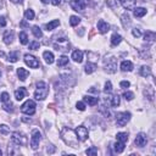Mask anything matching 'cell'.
Masks as SVG:
<instances>
[{
  "instance_id": "16",
  "label": "cell",
  "mask_w": 156,
  "mask_h": 156,
  "mask_svg": "<svg viewBox=\"0 0 156 156\" xmlns=\"http://www.w3.org/2000/svg\"><path fill=\"white\" fill-rule=\"evenodd\" d=\"M121 70L123 72H131L133 70V63L131 61H128V60L122 61V63H121Z\"/></svg>"
},
{
  "instance_id": "52",
  "label": "cell",
  "mask_w": 156,
  "mask_h": 156,
  "mask_svg": "<svg viewBox=\"0 0 156 156\" xmlns=\"http://www.w3.org/2000/svg\"><path fill=\"white\" fill-rule=\"evenodd\" d=\"M10 1H12V3H15V4H18V3H21L22 0H10Z\"/></svg>"
},
{
  "instance_id": "8",
  "label": "cell",
  "mask_w": 156,
  "mask_h": 156,
  "mask_svg": "<svg viewBox=\"0 0 156 156\" xmlns=\"http://www.w3.org/2000/svg\"><path fill=\"white\" fill-rule=\"evenodd\" d=\"M87 4H88V0H72L71 7L77 12H82V11H84Z\"/></svg>"
},
{
  "instance_id": "24",
  "label": "cell",
  "mask_w": 156,
  "mask_h": 156,
  "mask_svg": "<svg viewBox=\"0 0 156 156\" xmlns=\"http://www.w3.org/2000/svg\"><path fill=\"white\" fill-rule=\"evenodd\" d=\"M95 70H96V65L93 63V62H88L86 65V67H84V71H86V73H88V75L95 72Z\"/></svg>"
},
{
  "instance_id": "17",
  "label": "cell",
  "mask_w": 156,
  "mask_h": 156,
  "mask_svg": "<svg viewBox=\"0 0 156 156\" xmlns=\"http://www.w3.org/2000/svg\"><path fill=\"white\" fill-rule=\"evenodd\" d=\"M28 75H29V72L27 71V70H24V68H22V67L17 68V76H18V78H20L22 82L27 79V77H28Z\"/></svg>"
},
{
  "instance_id": "57",
  "label": "cell",
  "mask_w": 156,
  "mask_h": 156,
  "mask_svg": "<svg viewBox=\"0 0 156 156\" xmlns=\"http://www.w3.org/2000/svg\"><path fill=\"white\" fill-rule=\"evenodd\" d=\"M0 76H1V72H0Z\"/></svg>"
},
{
  "instance_id": "37",
  "label": "cell",
  "mask_w": 156,
  "mask_h": 156,
  "mask_svg": "<svg viewBox=\"0 0 156 156\" xmlns=\"http://www.w3.org/2000/svg\"><path fill=\"white\" fill-rule=\"evenodd\" d=\"M20 42H21V44H23V45H26L27 43H28V35H27L26 32H21V33H20Z\"/></svg>"
},
{
  "instance_id": "2",
  "label": "cell",
  "mask_w": 156,
  "mask_h": 156,
  "mask_svg": "<svg viewBox=\"0 0 156 156\" xmlns=\"http://www.w3.org/2000/svg\"><path fill=\"white\" fill-rule=\"evenodd\" d=\"M49 94V87L45 82H38L37 83V89L34 91V98L37 100H44Z\"/></svg>"
},
{
  "instance_id": "27",
  "label": "cell",
  "mask_w": 156,
  "mask_h": 156,
  "mask_svg": "<svg viewBox=\"0 0 156 156\" xmlns=\"http://www.w3.org/2000/svg\"><path fill=\"white\" fill-rule=\"evenodd\" d=\"M155 38H156V35H155V33L151 32V31H148V32L145 33V35H144L145 42H149V43H152V42L155 40Z\"/></svg>"
},
{
  "instance_id": "44",
  "label": "cell",
  "mask_w": 156,
  "mask_h": 156,
  "mask_svg": "<svg viewBox=\"0 0 156 156\" xmlns=\"http://www.w3.org/2000/svg\"><path fill=\"white\" fill-rule=\"evenodd\" d=\"M29 49L31 50H37V49H39V43L38 42H32V43H29Z\"/></svg>"
},
{
  "instance_id": "5",
  "label": "cell",
  "mask_w": 156,
  "mask_h": 156,
  "mask_svg": "<svg viewBox=\"0 0 156 156\" xmlns=\"http://www.w3.org/2000/svg\"><path fill=\"white\" fill-rule=\"evenodd\" d=\"M42 140V134L38 129H33L32 131V138H31V148L33 150H37L39 146V143Z\"/></svg>"
},
{
  "instance_id": "43",
  "label": "cell",
  "mask_w": 156,
  "mask_h": 156,
  "mask_svg": "<svg viewBox=\"0 0 156 156\" xmlns=\"http://www.w3.org/2000/svg\"><path fill=\"white\" fill-rule=\"evenodd\" d=\"M105 93H111V90H112V84H111V82L107 81L106 83H105Z\"/></svg>"
},
{
  "instance_id": "25",
  "label": "cell",
  "mask_w": 156,
  "mask_h": 156,
  "mask_svg": "<svg viewBox=\"0 0 156 156\" xmlns=\"http://www.w3.org/2000/svg\"><path fill=\"white\" fill-rule=\"evenodd\" d=\"M121 42H122V37H121L120 34L115 33V34L111 37V44L114 45V47H117V45L120 44Z\"/></svg>"
},
{
  "instance_id": "48",
  "label": "cell",
  "mask_w": 156,
  "mask_h": 156,
  "mask_svg": "<svg viewBox=\"0 0 156 156\" xmlns=\"http://www.w3.org/2000/svg\"><path fill=\"white\" fill-rule=\"evenodd\" d=\"M120 86H121V88H128V87L131 86V83L128 81H122L121 83H120Z\"/></svg>"
},
{
  "instance_id": "19",
  "label": "cell",
  "mask_w": 156,
  "mask_h": 156,
  "mask_svg": "<svg viewBox=\"0 0 156 156\" xmlns=\"http://www.w3.org/2000/svg\"><path fill=\"white\" fill-rule=\"evenodd\" d=\"M27 95V90L24 89V88H18L17 90H15V98L17 99V100H22L24 96Z\"/></svg>"
},
{
  "instance_id": "40",
  "label": "cell",
  "mask_w": 156,
  "mask_h": 156,
  "mask_svg": "<svg viewBox=\"0 0 156 156\" xmlns=\"http://www.w3.org/2000/svg\"><path fill=\"white\" fill-rule=\"evenodd\" d=\"M0 133L6 135V134H10V129H9V127L6 124H1L0 126Z\"/></svg>"
},
{
  "instance_id": "47",
  "label": "cell",
  "mask_w": 156,
  "mask_h": 156,
  "mask_svg": "<svg viewBox=\"0 0 156 156\" xmlns=\"http://www.w3.org/2000/svg\"><path fill=\"white\" fill-rule=\"evenodd\" d=\"M116 1H117V0H109V1H107V5H109V6H111V7H114V9H116V7L118 6V3L115 4Z\"/></svg>"
},
{
  "instance_id": "13",
  "label": "cell",
  "mask_w": 156,
  "mask_h": 156,
  "mask_svg": "<svg viewBox=\"0 0 156 156\" xmlns=\"http://www.w3.org/2000/svg\"><path fill=\"white\" fill-rule=\"evenodd\" d=\"M98 29H99L100 33L104 34V33H106V32L110 31V24L107 22H105L104 20H99V22H98Z\"/></svg>"
},
{
  "instance_id": "10",
  "label": "cell",
  "mask_w": 156,
  "mask_h": 156,
  "mask_svg": "<svg viewBox=\"0 0 156 156\" xmlns=\"http://www.w3.org/2000/svg\"><path fill=\"white\" fill-rule=\"evenodd\" d=\"M24 62H26V65L29 66L31 68H38L39 67V61L37 60L33 55L26 54L24 55Z\"/></svg>"
},
{
  "instance_id": "34",
  "label": "cell",
  "mask_w": 156,
  "mask_h": 156,
  "mask_svg": "<svg viewBox=\"0 0 156 156\" xmlns=\"http://www.w3.org/2000/svg\"><path fill=\"white\" fill-rule=\"evenodd\" d=\"M121 21H122V24H123L124 28H127V26H129V23H131L129 16H128L127 14H123V15L121 16Z\"/></svg>"
},
{
  "instance_id": "22",
  "label": "cell",
  "mask_w": 156,
  "mask_h": 156,
  "mask_svg": "<svg viewBox=\"0 0 156 156\" xmlns=\"http://www.w3.org/2000/svg\"><path fill=\"white\" fill-rule=\"evenodd\" d=\"M139 73H140V76H142V77H145V78H146V77L151 76V68H150L149 66H142Z\"/></svg>"
},
{
  "instance_id": "7",
  "label": "cell",
  "mask_w": 156,
  "mask_h": 156,
  "mask_svg": "<svg viewBox=\"0 0 156 156\" xmlns=\"http://www.w3.org/2000/svg\"><path fill=\"white\" fill-rule=\"evenodd\" d=\"M131 120V114L129 112H121L118 114L117 117H116V123L118 127H123L126 126Z\"/></svg>"
},
{
  "instance_id": "35",
  "label": "cell",
  "mask_w": 156,
  "mask_h": 156,
  "mask_svg": "<svg viewBox=\"0 0 156 156\" xmlns=\"http://www.w3.org/2000/svg\"><path fill=\"white\" fill-rule=\"evenodd\" d=\"M79 22H81V18L78 17V16H71L70 17V24L71 26H77V24H79Z\"/></svg>"
},
{
  "instance_id": "45",
  "label": "cell",
  "mask_w": 156,
  "mask_h": 156,
  "mask_svg": "<svg viewBox=\"0 0 156 156\" xmlns=\"http://www.w3.org/2000/svg\"><path fill=\"white\" fill-rule=\"evenodd\" d=\"M76 107L79 110V111H84V110H86V104L83 101H78L77 105H76Z\"/></svg>"
},
{
  "instance_id": "11",
  "label": "cell",
  "mask_w": 156,
  "mask_h": 156,
  "mask_svg": "<svg viewBox=\"0 0 156 156\" xmlns=\"http://www.w3.org/2000/svg\"><path fill=\"white\" fill-rule=\"evenodd\" d=\"M135 145L138 146V148H144L148 143V137H146L145 133H139L138 135L135 137V140H134Z\"/></svg>"
},
{
  "instance_id": "33",
  "label": "cell",
  "mask_w": 156,
  "mask_h": 156,
  "mask_svg": "<svg viewBox=\"0 0 156 156\" xmlns=\"http://www.w3.org/2000/svg\"><path fill=\"white\" fill-rule=\"evenodd\" d=\"M110 100H111V106H114V107L118 106V105H120V103H121L120 95H114L112 98H110Z\"/></svg>"
},
{
  "instance_id": "51",
  "label": "cell",
  "mask_w": 156,
  "mask_h": 156,
  "mask_svg": "<svg viewBox=\"0 0 156 156\" xmlns=\"http://www.w3.org/2000/svg\"><path fill=\"white\" fill-rule=\"evenodd\" d=\"M50 1H51V4L52 5H55V6H58L60 3H61V0H50Z\"/></svg>"
},
{
  "instance_id": "12",
  "label": "cell",
  "mask_w": 156,
  "mask_h": 156,
  "mask_svg": "<svg viewBox=\"0 0 156 156\" xmlns=\"http://www.w3.org/2000/svg\"><path fill=\"white\" fill-rule=\"evenodd\" d=\"M54 47L56 48V50H61V51H68L70 50V44L66 40V38H60L58 44H54Z\"/></svg>"
},
{
  "instance_id": "15",
  "label": "cell",
  "mask_w": 156,
  "mask_h": 156,
  "mask_svg": "<svg viewBox=\"0 0 156 156\" xmlns=\"http://www.w3.org/2000/svg\"><path fill=\"white\" fill-rule=\"evenodd\" d=\"M72 59L75 62L81 63L82 61H83V51L82 50H75L72 52Z\"/></svg>"
},
{
  "instance_id": "50",
  "label": "cell",
  "mask_w": 156,
  "mask_h": 156,
  "mask_svg": "<svg viewBox=\"0 0 156 156\" xmlns=\"http://www.w3.org/2000/svg\"><path fill=\"white\" fill-rule=\"evenodd\" d=\"M47 151H48L49 154H52V152L55 151V148H54L52 145H50V146H48V148H47Z\"/></svg>"
},
{
  "instance_id": "41",
  "label": "cell",
  "mask_w": 156,
  "mask_h": 156,
  "mask_svg": "<svg viewBox=\"0 0 156 156\" xmlns=\"http://www.w3.org/2000/svg\"><path fill=\"white\" fill-rule=\"evenodd\" d=\"M4 110L5 111H7V112H12L14 111V106H12V104L9 101V103H4Z\"/></svg>"
},
{
  "instance_id": "20",
  "label": "cell",
  "mask_w": 156,
  "mask_h": 156,
  "mask_svg": "<svg viewBox=\"0 0 156 156\" xmlns=\"http://www.w3.org/2000/svg\"><path fill=\"white\" fill-rule=\"evenodd\" d=\"M43 58L45 60V62L48 63V65H51L54 62V54L51 51H44L43 52Z\"/></svg>"
},
{
  "instance_id": "36",
  "label": "cell",
  "mask_w": 156,
  "mask_h": 156,
  "mask_svg": "<svg viewBox=\"0 0 156 156\" xmlns=\"http://www.w3.org/2000/svg\"><path fill=\"white\" fill-rule=\"evenodd\" d=\"M34 11L32 10V9H28V10H26V12H24V17H26V20H33L34 18Z\"/></svg>"
},
{
  "instance_id": "46",
  "label": "cell",
  "mask_w": 156,
  "mask_h": 156,
  "mask_svg": "<svg viewBox=\"0 0 156 156\" xmlns=\"http://www.w3.org/2000/svg\"><path fill=\"white\" fill-rule=\"evenodd\" d=\"M132 34H133L134 37H137V38H139V37L142 35V32H140L139 28H134V29L132 31Z\"/></svg>"
},
{
  "instance_id": "32",
  "label": "cell",
  "mask_w": 156,
  "mask_h": 156,
  "mask_svg": "<svg viewBox=\"0 0 156 156\" xmlns=\"http://www.w3.org/2000/svg\"><path fill=\"white\" fill-rule=\"evenodd\" d=\"M67 63H68V58H67V56L62 55L61 58H59V60H58V66H59V67L65 66V65H67Z\"/></svg>"
},
{
  "instance_id": "30",
  "label": "cell",
  "mask_w": 156,
  "mask_h": 156,
  "mask_svg": "<svg viewBox=\"0 0 156 156\" xmlns=\"http://www.w3.org/2000/svg\"><path fill=\"white\" fill-rule=\"evenodd\" d=\"M114 149H115V151H116L117 154H121V152L124 150V143H121V142L115 143Z\"/></svg>"
},
{
  "instance_id": "21",
  "label": "cell",
  "mask_w": 156,
  "mask_h": 156,
  "mask_svg": "<svg viewBox=\"0 0 156 156\" xmlns=\"http://www.w3.org/2000/svg\"><path fill=\"white\" fill-rule=\"evenodd\" d=\"M84 103H87L88 105H90V106H94V105H96L98 103H99V98H94V96H84Z\"/></svg>"
},
{
  "instance_id": "53",
  "label": "cell",
  "mask_w": 156,
  "mask_h": 156,
  "mask_svg": "<svg viewBox=\"0 0 156 156\" xmlns=\"http://www.w3.org/2000/svg\"><path fill=\"white\" fill-rule=\"evenodd\" d=\"M49 1H50V0H42L43 4H49Z\"/></svg>"
},
{
  "instance_id": "29",
  "label": "cell",
  "mask_w": 156,
  "mask_h": 156,
  "mask_svg": "<svg viewBox=\"0 0 156 156\" xmlns=\"http://www.w3.org/2000/svg\"><path fill=\"white\" fill-rule=\"evenodd\" d=\"M116 138H117V142L126 143V142L128 140V134H127V133H124V132H120V133H117Z\"/></svg>"
},
{
  "instance_id": "38",
  "label": "cell",
  "mask_w": 156,
  "mask_h": 156,
  "mask_svg": "<svg viewBox=\"0 0 156 156\" xmlns=\"http://www.w3.org/2000/svg\"><path fill=\"white\" fill-rule=\"evenodd\" d=\"M86 154H87L88 156H95V155L98 154V148H95V146H91V148L87 149Z\"/></svg>"
},
{
  "instance_id": "54",
  "label": "cell",
  "mask_w": 156,
  "mask_h": 156,
  "mask_svg": "<svg viewBox=\"0 0 156 156\" xmlns=\"http://www.w3.org/2000/svg\"><path fill=\"white\" fill-rule=\"evenodd\" d=\"M21 26H22V27H27V26H28V24H27L26 22H21Z\"/></svg>"
},
{
  "instance_id": "18",
  "label": "cell",
  "mask_w": 156,
  "mask_h": 156,
  "mask_svg": "<svg viewBox=\"0 0 156 156\" xmlns=\"http://www.w3.org/2000/svg\"><path fill=\"white\" fill-rule=\"evenodd\" d=\"M3 38H4V43L5 44H11L12 40H14V32L12 31H6L4 33Z\"/></svg>"
},
{
  "instance_id": "49",
  "label": "cell",
  "mask_w": 156,
  "mask_h": 156,
  "mask_svg": "<svg viewBox=\"0 0 156 156\" xmlns=\"http://www.w3.org/2000/svg\"><path fill=\"white\" fill-rule=\"evenodd\" d=\"M6 26V18L4 16H0V27H5Z\"/></svg>"
},
{
  "instance_id": "55",
  "label": "cell",
  "mask_w": 156,
  "mask_h": 156,
  "mask_svg": "<svg viewBox=\"0 0 156 156\" xmlns=\"http://www.w3.org/2000/svg\"><path fill=\"white\" fill-rule=\"evenodd\" d=\"M1 7H3V1L0 0V9H1Z\"/></svg>"
},
{
  "instance_id": "23",
  "label": "cell",
  "mask_w": 156,
  "mask_h": 156,
  "mask_svg": "<svg viewBox=\"0 0 156 156\" xmlns=\"http://www.w3.org/2000/svg\"><path fill=\"white\" fill-rule=\"evenodd\" d=\"M133 14H134V16L135 17H143V16H145L146 15V9H144V7H137V9H133Z\"/></svg>"
},
{
  "instance_id": "3",
  "label": "cell",
  "mask_w": 156,
  "mask_h": 156,
  "mask_svg": "<svg viewBox=\"0 0 156 156\" xmlns=\"http://www.w3.org/2000/svg\"><path fill=\"white\" fill-rule=\"evenodd\" d=\"M12 143L17 144L18 146H26L28 144V140H27V137L23 134V133H20V132H14L12 133Z\"/></svg>"
},
{
  "instance_id": "1",
  "label": "cell",
  "mask_w": 156,
  "mask_h": 156,
  "mask_svg": "<svg viewBox=\"0 0 156 156\" xmlns=\"http://www.w3.org/2000/svg\"><path fill=\"white\" fill-rule=\"evenodd\" d=\"M61 138L63 139V142H65L67 145L72 146V148H78V138L76 135V132H73L72 129H70V128L65 127L62 128L61 131Z\"/></svg>"
},
{
  "instance_id": "28",
  "label": "cell",
  "mask_w": 156,
  "mask_h": 156,
  "mask_svg": "<svg viewBox=\"0 0 156 156\" xmlns=\"http://www.w3.org/2000/svg\"><path fill=\"white\" fill-rule=\"evenodd\" d=\"M7 60L10 62H17L18 61V51H11L10 54L7 55Z\"/></svg>"
},
{
  "instance_id": "39",
  "label": "cell",
  "mask_w": 156,
  "mask_h": 156,
  "mask_svg": "<svg viewBox=\"0 0 156 156\" xmlns=\"http://www.w3.org/2000/svg\"><path fill=\"white\" fill-rule=\"evenodd\" d=\"M123 98L126 100H128V101H131V100L134 99V93H132V91H124V93H123Z\"/></svg>"
},
{
  "instance_id": "56",
  "label": "cell",
  "mask_w": 156,
  "mask_h": 156,
  "mask_svg": "<svg viewBox=\"0 0 156 156\" xmlns=\"http://www.w3.org/2000/svg\"><path fill=\"white\" fill-rule=\"evenodd\" d=\"M1 155H3V151H1V150H0V156H1Z\"/></svg>"
},
{
  "instance_id": "14",
  "label": "cell",
  "mask_w": 156,
  "mask_h": 156,
  "mask_svg": "<svg viewBox=\"0 0 156 156\" xmlns=\"http://www.w3.org/2000/svg\"><path fill=\"white\" fill-rule=\"evenodd\" d=\"M120 1H121V5L126 9V10H133L137 0H120Z\"/></svg>"
},
{
  "instance_id": "6",
  "label": "cell",
  "mask_w": 156,
  "mask_h": 156,
  "mask_svg": "<svg viewBox=\"0 0 156 156\" xmlns=\"http://www.w3.org/2000/svg\"><path fill=\"white\" fill-rule=\"evenodd\" d=\"M105 71L107 72V73H115L116 72V70H117V62H116V59L114 58V56H111V58H106V60H105Z\"/></svg>"
},
{
  "instance_id": "9",
  "label": "cell",
  "mask_w": 156,
  "mask_h": 156,
  "mask_svg": "<svg viewBox=\"0 0 156 156\" xmlns=\"http://www.w3.org/2000/svg\"><path fill=\"white\" fill-rule=\"evenodd\" d=\"M76 135H77V138H78V140H81V142H86L87 139H88V129L84 127V126H78L77 128H76Z\"/></svg>"
},
{
  "instance_id": "4",
  "label": "cell",
  "mask_w": 156,
  "mask_h": 156,
  "mask_svg": "<svg viewBox=\"0 0 156 156\" xmlns=\"http://www.w3.org/2000/svg\"><path fill=\"white\" fill-rule=\"evenodd\" d=\"M21 111L26 115H34L35 114V103L33 100H27V101L21 106Z\"/></svg>"
},
{
  "instance_id": "31",
  "label": "cell",
  "mask_w": 156,
  "mask_h": 156,
  "mask_svg": "<svg viewBox=\"0 0 156 156\" xmlns=\"http://www.w3.org/2000/svg\"><path fill=\"white\" fill-rule=\"evenodd\" d=\"M32 32H33L35 38H42V37H43V32H42V29L39 28L38 26H33L32 27Z\"/></svg>"
},
{
  "instance_id": "26",
  "label": "cell",
  "mask_w": 156,
  "mask_h": 156,
  "mask_svg": "<svg viewBox=\"0 0 156 156\" xmlns=\"http://www.w3.org/2000/svg\"><path fill=\"white\" fill-rule=\"evenodd\" d=\"M59 24H60V21L59 20H54V21H51V22H49V23L45 24V28H47V31H52V29L56 28Z\"/></svg>"
},
{
  "instance_id": "42",
  "label": "cell",
  "mask_w": 156,
  "mask_h": 156,
  "mask_svg": "<svg viewBox=\"0 0 156 156\" xmlns=\"http://www.w3.org/2000/svg\"><path fill=\"white\" fill-rule=\"evenodd\" d=\"M0 99H1V101H3V103H9V101H10V96H9V94L6 93V91H4V93L1 94Z\"/></svg>"
}]
</instances>
